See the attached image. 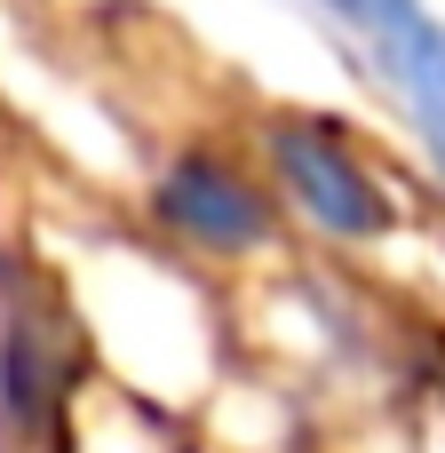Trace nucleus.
Masks as SVG:
<instances>
[{
    "label": "nucleus",
    "instance_id": "f257e3e1",
    "mask_svg": "<svg viewBox=\"0 0 445 453\" xmlns=\"http://www.w3.org/2000/svg\"><path fill=\"white\" fill-rule=\"evenodd\" d=\"M398 80L406 111L422 119L430 151L445 159V24L422 8V0H326Z\"/></svg>",
    "mask_w": 445,
    "mask_h": 453
},
{
    "label": "nucleus",
    "instance_id": "f03ea898",
    "mask_svg": "<svg viewBox=\"0 0 445 453\" xmlns=\"http://www.w3.org/2000/svg\"><path fill=\"white\" fill-rule=\"evenodd\" d=\"M271 151H279V175H287V191H295V207H303L311 223H326V231H342V239H366V231L382 223V199H374L366 167L342 151L334 127L287 119V127L271 135Z\"/></svg>",
    "mask_w": 445,
    "mask_h": 453
},
{
    "label": "nucleus",
    "instance_id": "7ed1b4c3",
    "mask_svg": "<svg viewBox=\"0 0 445 453\" xmlns=\"http://www.w3.org/2000/svg\"><path fill=\"white\" fill-rule=\"evenodd\" d=\"M159 215H167L175 231L207 239V247H255V239H263V207H255V191H247L239 175L207 167V159H183V167L159 183Z\"/></svg>",
    "mask_w": 445,
    "mask_h": 453
}]
</instances>
